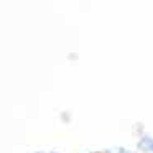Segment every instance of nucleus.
<instances>
[{
  "label": "nucleus",
  "instance_id": "1",
  "mask_svg": "<svg viewBox=\"0 0 153 153\" xmlns=\"http://www.w3.org/2000/svg\"><path fill=\"white\" fill-rule=\"evenodd\" d=\"M140 148H142V150H148V148H153V142H150V140H143V142L140 143Z\"/></svg>",
  "mask_w": 153,
  "mask_h": 153
}]
</instances>
